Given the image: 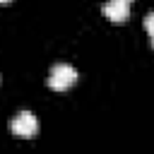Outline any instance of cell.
Returning a JSON list of instances; mask_svg holds the SVG:
<instances>
[{
    "instance_id": "obj_5",
    "label": "cell",
    "mask_w": 154,
    "mask_h": 154,
    "mask_svg": "<svg viewBox=\"0 0 154 154\" xmlns=\"http://www.w3.org/2000/svg\"><path fill=\"white\" fill-rule=\"evenodd\" d=\"M0 2H2V5H5V2H10V0H0Z\"/></svg>"
},
{
    "instance_id": "obj_1",
    "label": "cell",
    "mask_w": 154,
    "mask_h": 154,
    "mask_svg": "<svg viewBox=\"0 0 154 154\" xmlns=\"http://www.w3.org/2000/svg\"><path fill=\"white\" fill-rule=\"evenodd\" d=\"M75 82H77V70H75L72 65H67V63H58V65H53L51 72H48V87H51L53 91H65V89H70Z\"/></svg>"
},
{
    "instance_id": "obj_3",
    "label": "cell",
    "mask_w": 154,
    "mask_h": 154,
    "mask_svg": "<svg viewBox=\"0 0 154 154\" xmlns=\"http://www.w3.org/2000/svg\"><path fill=\"white\" fill-rule=\"evenodd\" d=\"M101 12H103L111 22L120 24V22H125V19L130 17V0H106L103 7H101Z\"/></svg>"
},
{
    "instance_id": "obj_6",
    "label": "cell",
    "mask_w": 154,
    "mask_h": 154,
    "mask_svg": "<svg viewBox=\"0 0 154 154\" xmlns=\"http://www.w3.org/2000/svg\"><path fill=\"white\" fill-rule=\"evenodd\" d=\"M152 46H154V36H152Z\"/></svg>"
},
{
    "instance_id": "obj_2",
    "label": "cell",
    "mask_w": 154,
    "mask_h": 154,
    "mask_svg": "<svg viewBox=\"0 0 154 154\" xmlns=\"http://www.w3.org/2000/svg\"><path fill=\"white\" fill-rule=\"evenodd\" d=\"M10 128H12V135H17L22 140H29V137H34L38 132V120H36V116L31 111H19L12 118Z\"/></svg>"
},
{
    "instance_id": "obj_4",
    "label": "cell",
    "mask_w": 154,
    "mask_h": 154,
    "mask_svg": "<svg viewBox=\"0 0 154 154\" xmlns=\"http://www.w3.org/2000/svg\"><path fill=\"white\" fill-rule=\"evenodd\" d=\"M144 29H147L149 36H154V12H149V14L144 17Z\"/></svg>"
}]
</instances>
